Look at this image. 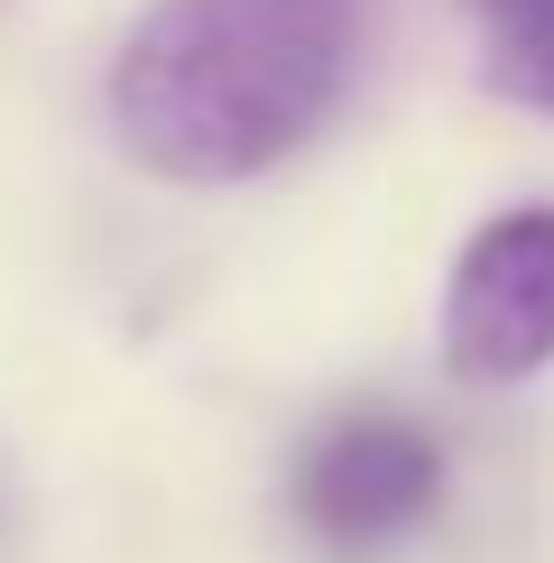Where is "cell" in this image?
I'll return each mask as SVG.
<instances>
[{
	"mask_svg": "<svg viewBox=\"0 0 554 563\" xmlns=\"http://www.w3.org/2000/svg\"><path fill=\"white\" fill-rule=\"evenodd\" d=\"M361 65V0H148L102 75L111 148L157 185H259Z\"/></svg>",
	"mask_w": 554,
	"mask_h": 563,
	"instance_id": "cell-1",
	"label": "cell"
},
{
	"mask_svg": "<svg viewBox=\"0 0 554 563\" xmlns=\"http://www.w3.org/2000/svg\"><path fill=\"white\" fill-rule=\"evenodd\" d=\"M287 508L333 563H369V554L407 545L444 508V443L416 426V416H388V407L333 416L296 453Z\"/></svg>",
	"mask_w": 554,
	"mask_h": 563,
	"instance_id": "cell-2",
	"label": "cell"
},
{
	"mask_svg": "<svg viewBox=\"0 0 554 563\" xmlns=\"http://www.w3.org/2000/svg\"><path fill=\"white\" fill-rule=\"evenodd\" d=\"M444 369L462 388H527L554 369V203H508L444 277Z\"/></svg>",
	"mask_w": 554,
	"mask_h": 563,
	"instance_id": "cell-3",
	"label": "cell"
},
{
	"mask_svg": "<svg viewBox=\"0 0 554 563\" xmlns=\"http://www.w3.org/2000/svg\"><path fill=\"white\" fill-rule=\"evenodd\" d=\"M480 84H490L499 102L554 121V0L508 10V19H480Z\"/></svg>",
	"mask_w": 554,
	"mask_h": 563,
	"instance_id": "cell-4",
	"label": "cell"
},
{
	"mask_svg": "<svg viewBox=\"0 0 554 563\" xmlns=\"http://www.w3.org/2000/svg\"><path fill=\"white\" fill-rule=\"evenodd\" d=\"M472 19H508V10H536V0H462Z\"/></svg>",
	"mask_w": 554,
	"mask_h": 563,
	"instance_id": "cell-5",
	"label": "cell"
}]
</instances>
